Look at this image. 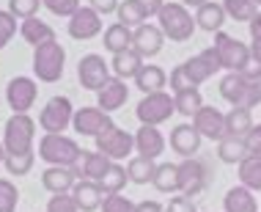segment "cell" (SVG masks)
<instances>
[{
  "mask_svg": "<svg viewBox=\"0 0 261 212\" xmlns=\"http://www.w3.org/2000/svg\"><path fill=\"white\" fill-rule=\"evenodd\" d=\"M157 19H160V31L171 41H187L195 33V28H198L195 25V17L190 14V9L185 3H179V0H171V3L162 6Z\"/></svg>",
  "mask_w": 261,
  "mask_h": 212,
  "instance_id": "6da1fadb",
  "label": "cell"
},
{
  "mask_svg": "<svg viewBox=\"0 0 261 212\" xmlns=\"http://www.w3.org/2000/svg\"><path fill=\"white\" fill-rule=\"evenodd\" d=\"M39 157L47 166H63V168H74L83 157V149L77 146L74 138L69 135H44L39 140Z\"/></svg>",
  "mask_w": 261,
  "mask_h": 212,
  "instance_id": "7a4b0ae2",
  "label": "cell"
},
{
  "mask_svg": "<svg viewBox=\"0 0 261 212\" xmlns=\"http://www.w3.org/2000/svg\"><path fill=\"white\" fill-rule=\"evenodd\" d=\"M33 138H36V122L28 113H11L3 130L6 154H25L33 152Z\"/></svg>",
  "mask_w": 261,
  "mask_h": 212,
  "instance_id": "3957f363",
  "label": "cell"
},
{
  "mask_svg": "<svg viewBox=\"0 0 261 212\" xmlns=\"http://www.w3.org/2000/svg\"><path fill=\"white\" fill-rule=\"evenodd\" d=\"M63 66H66V50L58 41H50V44H41L33 50V75L41 83H58Z\"/></svg>",
  "mask_w": 261,
  "mask_h": 212,
  "instance_id": "277c9868",
  "label": "cell"
},
{
  "mask_svg": "<svg viewBox=\"0 0 261 212\" xmlns=\"http://www.w3.org/2000/svg\"><path fill=\"white\" fill-rule=\"evenodd\" d=\"M212 47L217 50V58H220V66L225 69V72H242V69L253 61L250 47L245 44V41L228 36L225 31L215 33V44Z\"/></svg>",
  "mask_w": 261,
  "mask_h": 212,
  "instance_id": "5b68a950",
  "label": "cell"
},
{
  "mask_svg": "<svg viewBox=\"0 0 261 212\" xmlns=\"http://www.w3.org/2000/svg\"><path fill=\"white\" fill-rule=\"evenodd\" d=\"M176 113V102H173V94H168V91H157V94H146L143 100L138 102L135 108V116L140 124H165L168 119H171Z\"/></svg>",
  "mask_w": 261,
  "mask_h": 212,
  "instance_id": "8992f818",
  "label": "cell"
},
{
  "mask_svg": "<svg viewBox=\"0 0 261 212\" xmlns=\"http://www.w3.org/2000/svg\"><path fill=\"white\" fill-rule=\"evenodd\" d=\"M74 108L69 97H53L50 102L39 113V127L44 130V135H61L66 127H72Z\"/></svg>",
  "mask_w": 261,
  "mask_h": 212,
  "instance_id": "52a82bcc",
  "label": "cell"
},
{
  "mask_svg": "<svg viewBox=\"0 0 261 212\" xmlns=\"http://www.w3.org/2000/svg\"><path fill=\"white\" fill-rule=\"evenodd\" d=\"M96 152H102L108 160L113 162H121L126 160L132 152H135V135H129L126 130H121V127H108V130L102 132V135H96Z\"/></svg>",
  "mask_w": 261,
  "mask_h": 212,
  "instance_id": "ba28073f",
  "label": "cell"
},
{
  "mask_svg": "<svg viewBox=\"0 0 261 212\" xmlns=\"http://www.w3.org/2000/svg\"><path fill=\"white\" fill-rule=\"evenodd\" d=\"M77 80H80V86L86 91L99 94V91L113 80V75H110V66L105 63L102 55L88 53V55H83V58H80V63H77Z\"/></svg>",
  "mask_w": 261,
  "mask_h": 212,
  "instance_id": "9c48e42d",
  "label": "cell"
},
{
  "mask_svg": "<svg viewBox=\"0 0 261 212\" xmlns=\"http://www.w3.org/2000/svg\"><path fill=\"white\" fill-rule=\"evenodd\" d=\"M116 122L110 119V113H105L102 108H80V110H74V119H72V127H74V132L77 135H83V138H96V135H102L108 127H113Z\"/></svg>",
  "mask_w": 261,
  "mask_h": 212,
  "instance_id": "30bf717a",
  "label": "cell"
},
{
  "mask_svg": "<svg viewBox=\"0 0 261 212\" xmlns=\"http://www.w3.org/2000/svg\"><path fill=\"white\" fill-rule=\"evenodd\" d=\"M36 94H39L36 80L19 75V77H11V80H9V88H6V102L11 105V113H28L33 105H36Z\"/></svg>",
  "mask_w": 261,
  "mask_h": 212,
  "instance_id": "8fae6325",
  "label": "cell"
},
{
  "mask_svg": "<svg viewBox=\"0 0 261 212\" xmlns=\"http://www.w3.org/2000/svg\"><path fill=\"white\" fill-rule=\"evenodd\" d=\"M206 187V166L195 157H187L179 162V196L195 199Z\"/></svg>",
  "mask_w": 261,
  "mask_h": 212,
  "instance_id": "7c38bea8",
  "label": "cell"
},
{
  "mask_svg": "<svg viewBox=\"0 0 261 212\" xmlns=\"http://www.w3.org/2000/svg\"><path fill=\"white\" fill-rule=\"evenodd\" d=\"M185 72H187V77L193 80V86H201V83H206L209 77H215L217 72H220V58H217V50L215 47H206L203 53H198V55H193V58H187L185 63Z\"/></svg>",
  "mask_w": 261,
  "mask_h": 212,
  "instance_id": "4fadbf2b",
  "label": "cell"
},
{
  "mask_svg": "<svg viewBox=\"0 0 261 212\" xmlns=\"http://www.w3.org/2000/svg\"><path fill=\"white\" fill-rule=\"evenodd\" d=\"M193 127L201 132V138L217 140V144H220L223 138H228V130H225V113L217 110L215 105H203V108L193 116Z\"/></svg>",
  "mask_w": 261,
  "mask_h": 212,
  "instance_id": "5bb4252c",
  "label": "cell"
},
{
  "mask_svg": "<svg viewBox=\"0 0 261 212\" xmlns=\"http://www.w3.org/2000/svg\"><path fill=\"white\" fill-rule=\"evenodd\" d=\"M102 33V14L91 6H80L74 17H69V36L77 41H88Z\"/></svg>",
  "mask_w": 261,
  "mask_h": 212,
  "instance_id": "9a60e30c",
  "label": "cell"
},
{
  "mask_svg": "<svg viewBox=\"0 0 261 212\" xmlns=\"http://www.w3.org/2000/svg\"><path fill=\"white\" fill-rule=\"evenodd\" d=\"M162 44H165V33L160 31V25L146 22V25H140L132 31V50H135L140 58H154V55L162 50Z\"/></svg>",
  "mask_w": 261,
  "mask_h": 212,
  "instance_id": "2e32d148",
  "label": "cell"
},
{
  "mask_svg": "<svg viewBox=\"0 0 261 212\" xmlns=\"http://www.w3.org/2000/svg\"><path fill=\"white\" fill-rule=\"evenodd\" d=\"M201 132L195 130L193 124H176L171 130V149L179 154V157H195L201 149Z\"/></svg>",
  "mask_w": 261,
  "mask_h": 212,
  "instance_id": "e0dca14e",
  "label": "cell"
},
{
  "mask_svg": "<svg viewBox=\"0 0 261 212\" xmlns=\"http://www.w3.org/2000/svg\"><path fill=\"white\" fill-rule=\"evenodd\" d=\"M135 152L140 157H149V160H157L165 152V135L160 132V127L140 124V130L135 132Z\"/></svg>",
  "mask_w": 261,
  "mask_h": 212,
  "instance_id": "ac0fdd59",
  "label": "cell"
},
{
  "mask_svg": "<svg viewBox=\"0 0 261 212\" xmlns=\"http://www.w3.org/2000/svg\"><path fill=\"white\" fill-rule=\"evenodd\" d=\"M77 179H80V176H77L74 168H63V166H50V168H44V174H41V185H44V190H50L53 196L72 193Z\"/></svg>",
  "mask_w": 261,
  "mask_h": 212,
  "instance_id": "d6986e66",
  "label": "cell"
},
{
  "mask_svg": "<svg viewBox=\"0 0 261 212\" xmlns=\"http://www.w3.org/2000/svg\"><path fill=\"white\" fill-rule=\"evenodd\" d=\"M250 83H256V80H250L248 75H242V72H228V75L220 80V97H223L225 102H231V108H242V105H245V97H248Z\"/></svg>",
  "mask_w": 261,
  "mask_h": 212,
  "instance_id": "ffe728a7",
  "label": "cell"
},
{
  "mask_svg": "<svg viewBox=\"0 0 261 212\" xmlns=\"http://www.w3.org/2000/svg\"><path fill=\"white\" fill-rule=\"evenodd\" d=\"M72 199L80 207V212H96L102 207L105 199V190L99 182H91V179H77V185L72 187Z\"/></svg>",
  "mask_w": 261,
  "mask_h": 212,
  "instance_id": "44dd1931",
  "label": "cell"
},
{
  "mask_svg": "<svg viewBox=\"0 0 261 212\" xmlns=\"http://www.w3.org/2000/svg\"><path fill=\"white\" fill-rule=\"evenodd\" d=\"M113 166V160H108L102 152H83L80 162L74 166V171L80 179H91V182H99L105 174H108V168Z\"/></svg>",
  "mask_w": 261,
  "mask_h": 212,
  "instance_id": "7402d4cb",
  "label": "cell"
},
{
  "mask_svg": "<svg viewBox=\"0 0 261 212\" xmlns=\"http://www.w3.org/2000/svg\"><path fill=\"white\" fill-rule=\"evenodd\" d=\"M126 100H129V88H126V83L118 80V77H113L108 86L96 94V108H102L105 113H113V110L124 108Z\"/></svg>",
  "mask_w": 261,
  "mask_h": 212,
  "instance_id": "603a6c76",
  "label": "cell"
},
{
  "mask_svg": "<svg viewBox=\"0 0 261 212\" xmlns=\"http://www.w3.org/2000/svg\"><path fill=\"white\" fill-rule=\"evenodd\" d=\"M195 25L201 28V31L206 33H217L223 31V22L228 19V14H225L223 3H215V0H209V3H203L201 9H195Z\"/></svg>",
  "mask_w": 261,
  "mask_h": 212,
  "instance_id": "cb8c5ba5",
  "label": "cell"
},
{
  "mask_svg": "<svg viewBox=\"0 0 261 212\" xmlns=\"http://www.w3.org/2000/svg\"><path fill=\"white\" fill-rule=\"evenodd\" d=\"M19 36H22L28 44L36 50V47H41V44H50V41H55V31L44 22V19L31 17V19H25V22L19 25Z\"/></svg>",
  "mask_w": 261,
  "mask_h": 212,
  "instance_id": "d4e9b609",
  "label": "cell"
},
{
  "mask_svg": "<svg viewBox=\"0 0 261 212\" xmlns=\"http://www.w3.org/2000/svg\"><path fill=\"white\" fill-rule=\"evenodd\" d=\"M135 86L143 91V97L146 94H157V91H165L168 75H165L162 66H157V63H143V69H140L138 77H135Z\"/></svg>",
  "mask_w": 261,
  "mask_h": 212,
  "instance_id": "484cf974",
  "label": "cell"
},
{
  "mask_svg": "<svg viewBox=\"0 0 261 212\" xmlns=\"http://www.w3.org/2000/svg\"><path fill=\"white\" fill-rule=\"evenodd\" d=\"M223 212H258V201L253 190L245 185H234L223 199Z\"/></svg>",
  "mask_w": 261,
  "mask_h": 212,
  "instance_id": "4316f807",
  "label": "cell"
},
{
  "mask_svg": "<svg viewBox=\"0 0 261 212\" xmlns=\"http://www.w3.org/2000/svg\"><path fill=\"white\" fill-rule=\"evenodd\" d=\"M113 75L118 77V80H135L138 72L143 69V58L135 53V50H124L118 55H113Z\"/></svg>",
  "mask_w": 261,
  "mask_h": 212,
  "instance_id": "83f0119b",
  "label": "cell"
},
{
  "mask_svg": "<svg viewBox=\"0 0 261 212\" xmlns=\"http://www.w3.org/2000/svg\"><path fill=\"white\" fill-rule=\"evenodd\" d=\"M105 50L113 53V55H118V53H124V50H132V31L126 25L121 22H113L105 28Z\"/></svg>",
  "mask_w": 261,
  "mask_h": 212,
  "instance_id": "f1b7e54d",
  "label": "cell"
},
{
  "mask_svg": "<svg viewBox=\"0 0 261 212\" xmlns=\"http://www.w3.org/2000/svg\"><path fill=\"white\" fill-rule=\"evenodd\" d=\"M253 127H256V122H253V110H248V108H231L228 113H225V130H228V135L248 138Z\"/></svg>",
  "mask_w": 261,
  "mask_h": 212,
  "instance_id": "f546056e",
  "label": "cell"
},
{
  "mask_svg": "<svg viewBox=\"0 0 261 212\" xmlns=\"http://www.w3.org/2000/svg\"><path fill=\"white\" fill-rule=\"evenodd\" d=\"M248 154H250V149H248V144H245V138L228 135L217 144V157H220V162H228V166H239Z\"/></svg>",
  "mask_w": 261,
  "mask_h": 212,
  "instance_id": "4dcf8cb0",
  "label": "cell"
},
{
  "mask_svg": "<svg viewBox=\"0 0 261 212\" xmlns=\"http://www.w3.org/2000/svg\"><path fill=\"white\" fill-rule=\"evenodd\" d=\"M154 174H157V162L149 157L135 154V157H129V162H126V176L135 185H149V182H154Z\"/></svg>",
  "mask_w": 261,
  "mask_h": 212,
  "instance_id": "1f68e13d",
  "label": "cell"
},
{
  "mask_svg": "<svg viewBox=\"0 0 261 212\" xmlns=\"http://www.w3.org/2000/svg\"><path fill=\"white\" fill-rule=\"evenodd\" d=\"M237 174H239V185H245L248 190H261V157L258 154H248L237 166Z\"/></svg>",
  "mask_w": 261,
  "mask_h": 212,
  "instance_id": "d6a6232c",
  "label": "cell"
},
{
  "mask_svg": "<svg viewBox=\"0 0 261 212\" xmlns=\"http://www.w3.org/2000/svg\"><path fill=\"white\" fill-rule=\"evenodd\" d=\"M116 17H118V22H121V25H126L129 31H135V28L146 25L149 14L143 11V6H140L138 0H121L118 9H116Z\"/></svg>",
  "mask_w": 261,
  "mask_h": 212,
  "instance_id": "836d02e7",
  "label": "cell"
},
{
  "mask_svg": "<svg viewBox=\"0 0 261 212\" xmlns=\"http://www.w3.org/2000/svg\"><path fill=\"white\" fill-rule=\"evenodd\" d=\"M151 185L160 193H179V166L176 162H160Z\"/></svg>",
  "mask_w": 261,
  "mask_h": 212,
  "instance_id": "e575fe53",
  "label": "cell"
},
{
  "mask_svg": "<svg viewBox=\"0 0 261 212\" xmlns=\"http://www.w3.org/2000/svg\"><path fill=\"white\" fill-rule=\"evenodd\" d=\"M173 102H176V113H181V116L193 119L195 113L203 108V97L198 88H187L181 91V94H173Z\"/></svg>",
  "mask_w": 261,
  "mask_h": 212,
  "instance_id": "d590c367",
  "label": "cell"
},
{
  "mask_svg": "<svg viewBox=\"0 0 261 212\" xmlns=\"http://www.w3.org/2000/svg\"><path fill=\"white\" fill-rule=\"evenodd\" d=\"M223 9L228 14V19H234V22H250L258 14V6L253 0H223Z\"/></svg>",
  "mask_w": 261,
  "mask_h": 212,
  "instance_id": "8d00e7d4",
  "label": "cell"
},
{
  "mask_svg": "<svg viewBox=\"0 0 261 212\" xmlns=\"http://www.w3.org/2000/svg\"><path fill=\"white\" fill-rule=\"evenodd\" d=\"M126 166H121V162H113V166L108 168V174L99 179V185L105 190V196H110V193H121V190L126 187Z\"/></svg>",
  "mask_w": 261,
  "mask_h": 212,
  "instance_id": "74e56055",
  "label": "cell"
},
{
  "mask_svg": "<svg viewBox=\"0 0 261 212\" xmlns=\"http://www.w3.org/2000/svg\"><path fill=\"white\" fill-rule=\"evenodd\" d=\"M33 162H36V152H25V154H6L3 166L11 176H25L31 174Z\"/></svg>",
  "mask_w": 261,
  "mask_h": 212,
  "instance_id": "f35d334b",
  "label": "cell"
},
{
  "mask_svg": "<svg viewBox=\"0 0 261 212\" xmlns=\"http://www.w3.org/2000/svg\"><path fill=\"white\" fill-rule=\"evenodd\" d=\"M19 190L11 179H0V212H17Z\"/></svg>",
  "mask_w": 261,
  "mask_h": 212,
  "instance_id": "ab89813d",
  "label": "cell"
},
{
  "mask_svg": "<svg viewBox=\"0 0 261 212\" xmlns=\"http://www.w3.org/2000/svg\"><path fill=\"white\" fill-rule=\"evenodd\" d=\"M99 212H138V204L129 201L121 193H110V196H105V199H102Z\"/></svg>",
  "mask_w": 261,
  "mask_h": 212,
  "instance_id": "60d3db41",
  "label": "cell"
},
{
  "mask_svg": "<svg viewBox=\"0 0 261 212\" xmlns=\"http://www.w3.org/2000/svg\"><path fill=\"white\" fill-rule=\"evenodd\" d=\"M41 6L55 17H74L80 9V0H41Z\"/></svg>",
  "mask_w": 261,
  "mask_h": 212,
  "instance_id": "b9f144b4",
  "label": "cell"
},
{
  "mask_svg": "<svg viewBox=\"0 0 261 212\" xmlns=\"http://www.w3.org/2000/svg\"><path fill=\"white\" fill-rule=\"evenodd\" d=\"M39 6H41V0H9V11L17 19H22V22L31 17H36Z\"/></svg>",
  "mask_w": 261,
  "mask_h": 212,
  "instance_id": "7bdbcfd3",
  "label": "cell"
},
{
  "mask_svg": "<svg viewBox=\"0 0 261 212\" xmlns=\"http://www.w3.org/2000/svg\"><path fill=\"white\" fill-rule=\"evenodd\" d=\"M168 86H171V94H181V91H187V88H198V86H193V80L187 77L181 63L171 69V75H168Z\"/></svg>",
  "mask_w": 261,
  "mask_h": 212,
  "instance_id": "ee69618b",
  "label": "cell"
},
{
  "mask_svg": "<svg viewBox=\"0 0 261 212\" xmlns=\"http://www.w3.org/2000/svg\"><path fill=\"white\" fill-rule=\"evenodd\" d=\"M17 36V17L11 11H0V50Z\"/></svg>",
  "mask_w": 261,
  "mask_h": 212,
  "instance_id": "f6af8a7d",
  "label": "cell"
},
{
  "mask_svg": "<svg viewBox=\"0 0 261 212\" xmlns=\"http://www.w3.org/2000/svg\"><path fill=\"white\" fill-rule=\"evenodd\" d=\"M47 212H80V207L74 204L72 193H61L47 201Z\"/></svg>",
  "mask_w": 261,
  "mask_h": 212,
  "instance_id": "bcb514c9",
  "label": "cell"
},
{
  "mask_svg": "<svg viewBox=\"0 0 261 212\" xmlns=\"http://www.w3.org/2000/svg\"><path fill=\"white\" fill-rule=\"evenodd\" d=\"M165 212H198L193 199H187V196H173L171 201L165 204Z\"/></svg>",
  "mask_w": 261,
  "mask_h": 212,
  "instance_id": "7dc6e473",
  "label": "cell"
},
{
  "mask_svg": "<svg viewBox=\"0 0 261 212\" xmlns=\"http://www.w3.org/2000/svg\"><path fill=\"white\" fill-rule=\"evenodd\" d=\"M258 105H261V80L250 83V88H248V97H245V105H242V108L253 110V108H258Z\"/></svg>",
  "mask_w": 261,
  "mask_h": 212,
  "instance_id": "c3c4849f",
  "label": "cell"
},
{
  "mask_svg": "<svg viewBox=\"0 0 261 212\" xmlns=\"http://www.w3.org/2000/svg\"><path fill=\"white\" fill-rule=\"evenodd\" d=\"M245 144H248L250 154H258V157H261V124L253 127V130H250V135L245 138Z\"/></svg>",
  "mask_w": 261,
  "mask_h": 212,
  "instance_id": "681fc988",
  "label": "cell"
},
{
  "mask_svg": "<svg viewBox=\"0 0 261 212\" xmlns=\"http://www.w3.org/2000/svg\"><path fill=\"white\" fill-rule=\"evenodd\" d=\"M88 3H91V9L99 11V14H116L121 0H88Z\"/></svg>",
  "mask_w": 261,
  "mask_h": 212,
  "instance_id": "f907efd6",
  "label": "cell"
},
{
  "mask_svg": "<svg viewBox=\"0 0 261 212\" xmlns=\"http://www.w3.org/2000/svg\"><path fill=\"white\" fill-rule=\"evenodd\" d=\"M140 6H143V11L149 14V17H154V14H160V9L165 6V0H138Z\"/></svg>",
  "mask_w": 261,
  "mask_h": 212,
  "instance_id": "816d5d0a",
  "label": "cell"
},
{
  "mask_svg": "<svg viewBox=\"0 0 261 212\" xmlns=\"http://www.w3.org/2000/svg\"><path fill=\"white\" fill-rule=\"evenodd\" d=\"M248 25H250V39H253V44H258V41H261V11L250 19Z\"/></svg>",
  "mask_w": 261,
  "mask_h": 212,
  "instance_id": "f5cc1de1",
  "label": "cell"
},
{
  "mask_svg": "<svg viewBox=\"0 0 261 212\" xmlns=\"http://www.w3.org/2000/svg\"><path fill=\"white\" fill-rule=\"evenodd\" d=\"M138 212H165V207H162L160 201H140Z\"/></svg>",
  "mask_w": 261,
  "mask_h": 212,
  "instance_id": "db71d44e",
  "label": "cell"
},
{
  "mask_svg": "<svg viewBox=\"0 0 261 212\" xmlns=\"http://www.w3.org/2000/svg\"><path fill=\"white\" fill-rule=\"evenodd\" d=\"M250 53H253V58L261 63V41H258V44H250Z\"/></svg>",
  "mask_w": 261,
  "mask_h": 212,
  "instance_id": "11a10c76",
  "label": "cell"
},
{
  "mask_svg": "<svg viewBox=\"0 0 261 212\" xmlns=\"http://www.w3.org/2000/svg\"><path fill=\"white\" fill-rule=\"evenodd\" d=\"M185 6H193V9H201L203 3H209V0H181Z\"/></svg>",
  "mask_w": 261,
  "mask_h": 212,
  "instance_id": "9f6ffc18",
  "label": "cell"
},
{
  "mask_svg": "<svg viewBox=\"0 0 261 212\" xmlns=\"http://www.w3.org/2000/svg\"><path fill=\"white\" fill-rule=\"evenodd\" d=\"M6 160V146H3V138H0V162Z\"/></svg>",
  "mask_w": 261,
  "mask_h": 212,
  "instance_id": "6f0895ef",
  "label": "cell"
},
{
  "mask_svg": "<svg viewBox=\"0 0 261 212\" xmlns=\"http://www.w3.org/2000/svg\"><path fill=\"white\" fill-rule=\"evenodd\" d=\"M253 3H256V6H261V0H253Z\"/></svg>",
  "mask_w": 261,
  "mask_h": 212,
  "instance_id": "680465c9",
  "label": "cell"
},
{
  "mask_svg": "<svg viewBox=\"0 0 261 212\" xmlns=\"http://www.w3.org/2000/svg\"><path fill=\"white\" fill-rule=\"evenodd\" d=\"M179 3H181V0H179Z\"/></svg>",
  "mask_w": 261,
  "mask_h": 212,
  "instance_id": "91938a15",
  "label": "cell"
}]
</instances>
